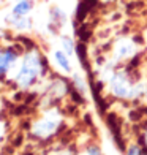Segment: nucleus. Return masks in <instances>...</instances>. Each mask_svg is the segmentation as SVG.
Returning <instances> with one entry per match:
<instances>
[{
  "label": "nucleus",
  "mask_w": 147,
  "mask_h": 155,
  "mask_svg": "<svg viewBox=\"0 0 147 155\" xmlns=\"http://www.w3.org/2000/svg\"><path fill=\"white\" fill-rule=\"evenodd\" d=\"M136 45L133 43L130 38H120L114 45V49H113V54L117 60H127V59H131L133 55L136 54Z\"/></svg>",
  "instance_id": "20e7f679"
},
{
  "label": "nucleus",
  "mask_w": 147,
  "mask_h": 155,
  "mask_svg": "<svg viewBox=\"0 0 147 155\" xmlns=\"http://www.w3.org/2000/svg\"><path fill=\"white\" fill-rule=\"evenodd\" d=\"M41 71H43V63H41L38 52L30 51L24 55L22 63H21L19 71L16 73L15 81L19 87L27 89V87H30L32 84H35V81L38 79Z\"/></svg>",
  "instance_id": "f257e3e1"
},
{
  "label": "nucleus",
  "mask_w": 147,
  "mask_h": 155,
  "mask_svg": "<svg viewBox=\"0 0 147 155\" xmlns=\"http://www.w3.org/2000/svg\"><path fill=\"white\" fill-rule=\"evenodd\" d=\"M109 87L119 98H135L142 94L144 84H133L127 73L117 71L109 78Z\"/></svg>",
  "instance_id": "f03ea898"
},
{
  "label": "nucleus",
  "mask_w": 147,
  "mask_h": 155,
  "mask_svg": "<svg viewBox=\"0 0 147 155\" xmlns=\"http://www.w3.org/2000/svg\"><path fill=\"white\" fill-rule=\"evenodd\" d=\"M54 60H55V63H57V65L64 70V71H67V73H70L73 70V67H71V62H70V57L68 55L62 51H55L54 52Z\"/></svg>",
  "instance_id": "6e6552de"
},
{
  "label": "nucleus",
  "mask_w": 147,
  "mask_h": 155,
  "mask_svg": "<svg viewBox=\"0 0 147 155\" xmlns=\"http://www.w3.org/2000/svg\"><path fill=\"white\" fill-rule=\"evenodd\" d=\"M73 84H74V87H76V90H78L79 94H86V84H84V79L79 76V74H74L73 76Z\"/></svg>",
  "instance_id": "9d476101"
},
{
  "label": "nucleus",
  "mask_w": 147,
  "mask_h": 155,
  "mask_svg": "<svg viewBox=\"0 0 147 155\" xmlns=\"http://www.w3.org/2000/svg\"><path fill=\"white\" fill-rule=\"evenodd\" d=\"M18 54L13 49H5L0 52V76H3L10 71V68L16 63Z\"/></svg>",
  "instance_id": "39448f33"
},
{
  "label": "nucleus",
  "mask_w": 147,
  "mask_h": 155,
  "mask_svg": "<svg viewBox=\"0 0 147 155\" xmlns=\"http://www.w3.org/2000/svg\"><path fill=\"white\" fill-rule=\"evenodd\" d=\"M6 22L8 24H11L15 29H18V30H29L30 27H32V21L29 19V18H25V16H16V15H11L6 18Z\"/></svg>",
  "instance_id": "423d86ee"
},
{
  "label": "nucleus",
  "mask_w": 147,
  "mask_h": 155,
  "mask_svg": "<svg viewBox=\"0 0 147 155\" xmlns=\"http://www.w3.org/2000/svg\"><path fill=\"white\" fill-rule=\"evenodd\" d=\"M89 153H90V155H100V152H98L96 147H92V149H89Z\"/></svg>",
  "instance_id": "f8f14e48"
},
{
  "label": "nucleus",
  "mask_w": 147,
  "mask_h": 155,
  "mask_svg": "<svg viewBox=\"0 0 147 155\" xmlns=\"http://www.w3.org/2000/svg\"><path fill=\"white\" fill-rule=\"evenodd\" d=\"M128 155H142V150H139V147L131 146L128 149Z\"/></svg>",
  "instance_id": "9b49d317"
},
{
  "label": "nucleus",
  "mask_w": 147,
  "mask_h": 155,
  "mask_svg": "<svg viewBox=\"0 0 147 155\" xmlns=\"http://www.w3.org/2000/svg\"><path fill=\"white\" fill-rule=\"evenodd\" d=\"M62 51H64L68 57H73V55H74V52H76L74 43H73V40L70 37H64V38H62Z\"/></svg>",
  "instance_id": "1a4fd4ad"
},
{
  "label": "nucleus",
  "mask_w": 147,
  "mask_h": 155,
  "mask_svg": "<svg viewBox=\"0 0 147 155\" xmlns=\"http://www.w3.org/2000/svg\"><path fill=\"white\" fill-rule=\"evenodd\" d=\"M33 8V2L32 0H18L16 5L13 6L11 13L16 16H27Z\"/></svg>",
  "instance_id": "0eeeda50"
},
{
  "label": "nucleus",
  "mask_w": 147,
  "mask_h": 155,
  "mask_svg": "<svg viewBox=\"0 0 147 155\" xmlns=\"http://www.w3.org/2000/svg\"><path fill=\"white\" fill-rule=\"evenodd\" d=\"M60 122L62 120H60V116L57 114V112H55V111L49 112L44 119H41L40 122L35 124L33 135L38 136V138H47V136H51V135H54V133L57 131Z\"/></svg>",
  "instance_id": "7ed1b4c3"
}]
</instances>
